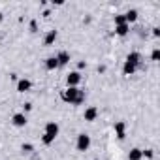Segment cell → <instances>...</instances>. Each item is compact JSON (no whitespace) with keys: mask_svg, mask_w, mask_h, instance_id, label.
I'll return each mask as SVG.
<instances>
[{"mask_svg":"<svg viewBox=\"0 0 160 160\" xmlns=\"http://www.w3.org/2000/svg\"><path fill=\"white\" fill-rule=\"evenodd\" d=\"M126 21H124V13H117L115 15V27H119V25H124Z\"/></svg>","mask_w":160,"mask_h":160,"instance_id":"cell-18","label":"cell"},{"mask_svg":"<svg viewBox=\"0 0 160 160\" xmlns=\"http://www.w3.org/2000/svg\"><path fill=\"white\" fill-rule=\"evenodd\" d=\"M60 98L72 106H81L85 102V91H81L79 87H68L60 92Z\"/></svg>","mask_w":160,"mask_h":160,"instance_id":"cell-1","label":"cell"},{"mask_svg":"<svg viewBox=\"0 0 160 160\" xmlns=\"http://www.w3.org/2000/svg\"><path fill=\"white\" fill-rule=\"evenodd\" d=\"M85 68H87V62H85V60H79V62H77V72H79V70H85Z\"/></svg>","mask_w":160,"mask_h":160,"instance_id":"cell-21","label":"cell"},{"mask_svg":"<svg viewBox=\"0 0 160 160\" xmlns=\"http://www.w3.org/2000/svg\"><path fill=\"white\" fill-rule=\"evenodd\" d=\"M58 132H60V128H58V124L55 122V121H47L45 122V128H43V136H42V143L43 145H51L55 139H57V136H58Z\"/></svg>","mask_w":160,"mask_h":160,"instance_id":"cell-2","label":"cell"},{"mask_svg":"<svg viewBox=\"0 0 160 160\" xmlns=\"http://www.w3.org/2000/svg\"><path fill=\"white\" fill-rule=\"evenodd\" d=\"M151 60H152V62H158V60H160V49H158V47L152 49V53H151Z\"/></svg>","mask_w":160,"mask_h":160,"instance_id":"cell-16","label":"cell"},{"mask_svg":"<svg viewBox=\"0 0 160 160\" xmlns=\"http://www.w3.org/2000/svg\"><path fill=\"white\" fill-rule=\"evenodd\" d=\"M28 27H30V32H32V34H36V32H38V21H36V19H32Z\"/></svg>","mask_w":160,"mask_h":160,"instance_id":"cell-19","label":"cell"},{"mask_svg":"<svg viewBox=\"0 0 160 160\" xmlns=\"http://www.w3.org/2000/svg\"><path fill=\"white\" fill-rule=\"evenodd\" d=\"M138 17H139L138 10H128V12L124 13V21H126V25H132V23H136V21H138Z\"/></svg>","mask_w":160,"mask_h":160,"instance_id":"cell-11","label":"cell"},{"mask_svg":"<svg viewBox=\"0 0 160 160\" xmlns=\"http://www.w3.org/2000/svg\"><path fill=\"white\" fill-rule=\"evenodd\" d=\"M113 128H115V136H117V139L122 141V139L126 138V122H124V121H117Z\"/></svg>","mask_w":160,"mask_h":160,"instance_id":"cell-8","label":"cell"},{"mask_svg":"<svg viewBox=\"0 0 160 160\" xmlns=\"http://www.w3.org/2000/svg\"><path fill=\"white\" fill-rule=\"evenodd\" d=\"M152 36H154V38H158V36H160V28H158V27H154V28H152Z\"/></svg>","mask_w":160,"mask_h":160,"instance_id":"cell-22","label":"cell"},{"mask_svg":"<svg viewBox=\"0 0 160 160\" xmlns=\"http://www.w3.org/2000/svg\"><path fill=\"white\" fill-rule=\"evenodd\" d=\"M21 151H23V154H32L34 152V145L32 143H23L21 145Z\"/></svg>","mask_w":160,"mask_h":160,"instance_id":"cell-15","label":"cell"},{"mask_svg":"<svg viewBox=\"0 0 160 160\" xmlns=\"http://www.w3.org/2000/svg\"><path fill=\"white\" fill-rule=\"evenodd\" d=\"M98 108L96 106H89L85 111H83V121H87V122H94L96 119H98Z\"/></svg>","mask_w":160,"mask_h":160,"instance_id":"cell-5","label":"cell"},{"mask_svg":"<svg viewBox=\"0 0 160 160\" xmlns=\"http://www.w3.org/2000/svg\"><path fill=\"white\" fill-rule=\"evenodd\" d=\"M10 79H12V81H15V83L19 81V77H17V73H12V75H10Z\"/></svg>","mask_w":160,"mask_h":160,"instance_id":"cell-23","label":"cell"},{"mask_svg":"<svg viewBox=\"0 0 160 160\" xmlns=\"http://www.w3.org/2000/svg\"><path fill=\"white\" fill-rule=\"evenodd\" d=\"M55 58H57V62H58V68H60V66H66V64L70 62V53H68V51H58V53L55 55Z\"/></svg>","mask_w":160,"mask_h":160,"instance_id":"cell-10","label":"cell"},{"mask_svg":"<svg viewBox=\"0 0 160 160\" xmlns=\"http://www.w3.org/2000/svg\"><path fill=\"white\" fill-rule=\"evenodd\" d=\"M27 122H28V119H27V115H25L23 111L13 113V117H12V124H13V126H17V128H25Z\"/></svg>","mask_w":160,"mask_h":160,"instance_id":"cell-6","label":"cell"},{"mask_svg":"<svg viewBox=\"0 0 160 160\" xmlns=\"http://www.w3.org/2000/svg\"><path fill=\"white\" fill-rule=\"evenodd\" d=\"M128 32H130V25H126V23H124V25L115 27V34H117V36H121V38H122V36H126Z\"/></svg>","mask_w":160,"mask_h":160,"instance_id":"cell-12","label":"cell"},{"mask_svg":"<svg viewBox=\"0 0 160 160\" xmlns=\"http://www.w3.org/2000/svg\"><path fill=\"white\" fill-rule=\"evenodd\" d=\"M32 89V81H30V79H27V77H21L19 79V81H17V85H15V91L17 92H28Z\"/></svg>","mask_w":160,"mask_h":160,"instance_id":"cell-7","label":"cell"},{"mask_svg":"<svg viewBox=\"0 0 160 160\" xmlns=\"http://www.w3.org/2000/svg\"><path fill=\"white\" fill-rule=\"evenodd\" d=\"M28 111H32V104H30V102H25V104H23V113L27 115Z\"/></svg>","mask_w":160,"mask_h":160,"instance_id":"cell-20","label":"cell"},{"mask_svg":"<svg viewBox=\"0 0 160 160\" xmlns=\"http://www.w3.org/2000/svg\"><path fill=\"white\" fill-rule=\"evenodd\" d=\"M57 38H58V32L53 28V30H47V34L43 36V45L45 47H49V45H53L55 42H57Z\"/></svg>","mask_w":160,"mask_h":160,"instance_id":"cell-9","label":"cell"},{"mask_svg":"<svg viewBox=\"0 0 160 160\" xmlns=\"http://www.w3.org/2000/svg\"><path fill=\"white\" fill-rule=\"evenodd\" d=\"M98 72H100V73H104V72H106V66H104V64H102V66H98Z\"/></svg>","mask_w":160,"mask_h":160,"instance_id":"cell-25","label":"cell"},{"mask_svg":"<svg viewBox=\"0 0 160 160\" xmlns=\"http://www.w3.org/2000/svg\"><path fill=\"white\" fill-rule=\"evenodd\" d=\"M45 68H47L49 72L57 70V68H58V62H57V58H55V57H49V58H45Z\"/></svg>","mask_w":160,"mask_h":160,"instance_id":"cell-13","label":"cell"},{"mask_svg":"<svg viewBox=\"0 0 160 160\" xmlns=\"http://www.w3.org/2000/svg\"><path fill=\"white\" fill-rule=\"evenodd\" d=\"M42 15H43V17H49V15H51V10H45V12H43Z\"/></svg>","mask_w":160,"mask_h":160,"instance_id":"cell-24","label":"cell"},{"mask_svg":"<svg viewBox=\"0 0 160 160\" xmlns=\"http://www.w3.org/2000/svg\"><path fill=\"white\" fill-rule=\"evenodd\" d=\"M141 156L152 160V158H154V151H152V149H145V151H141Z\"/></svg>","mask_w":160,"mask_h":160,"instance_id":"cell-17","label":"cell"},{"mask_svg":"<svg viewBox=\"0 0 160 160\" xmlns=\"http://www.w3.org/2000/svg\"><path fill=\"white\" fill-rule=\"evenodd\" d=\"M143 156H141V149H138V147H134V149H130V152H128V160H141Z\"/></svg>","mask_w":160,"mask_h":160,"instance_id":"cell-14","label":"cell"},{"mask_svg":"<svg viewBox=\"0 0 160 160\" xmlns=\"http://www.w3.org/2000/svg\"><path fill=\"white\" fill-rule=\"evenodd\" d=\"M89 147H91V136L89 134H79L77 141H75V149L79 152H85V151H89Z\"/></svg>","mask_w":160,"mask_h":160,"instance_id":"cell-3","label":"cell"},{"mask_svg":"<svg viewBox=\"0 0 160 160\" xmlns=\"http://www.w3.org/2000/svg\"><path fill=\"white\" fill-rule=\"evenodd\" d=\"M2 21H4V13H2V12H0V23H2Z\"/></svg>","mask_w":160,"mask_h":160,"instance_id":"cell-26","label":"cell"},{"mask_svg":"<svg viewBox=\"0 0 160 160\" xmlns=\"http://www.w3.org/2000/svg\"><path fill=\"white\" fill-rule=\"evenodd\" d=\"M81 73H79L77 70H73V72H70L68 75H66V85L68 87H79V83H81Z\"/></svg>","mask_w":160,"mask_h":160,"instance_id":"cell-4","label":"cell"}]
</instances>
